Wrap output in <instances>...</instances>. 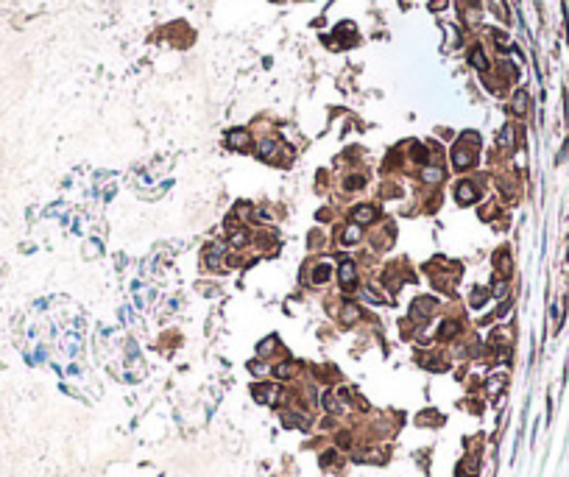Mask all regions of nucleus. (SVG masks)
<instances>
[{
	"mask_svg": "<svg viewBox=\"0 0 569 477\" xmlns=\"http://www.w3.org/2000/svg\"><path fill=\"white\" fill-rule=\"evenodd\" d=\"M246 140H249V137H246L243 131H234V134H232V142H234V145H246Z\"/></svg>",
	"mask_w": 569,
	"mask_h": 477,
	"instance_id": "2",
	"label": "nucleus"
},
{
	"mask_svg": "<svg viewBox=\"0 0 569 477\" xmlns=\"http://www.w3.org/2000/svg\"><path fill=\"white\" fill-rule=\"evenodd\" d=\"M352 277H354V268H352V265H343V271H341V279H343V282H349Z\"/></svg>",
	"mask_w": 569,
	"mask_h": 477,
	"instance_id": "3",
	"label": "nucleus"
},
{
	"mask_svg": "<svg viewBox=\"0 0 569 477\" xmlns=\"http://www.w3.org/2000/svg\"><path fill=\"white\" fill-rule=\"evenodd\" d=\"M457 198H466V201H472L474 198V190L469 187V184H460L457 187Z\"/></svg>",
	"mask_w": 569,
	"mask_h": 477,
	"instance_id": "1",
	"label": "nucleus"
}]
</instances>
